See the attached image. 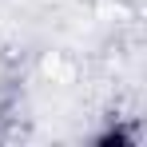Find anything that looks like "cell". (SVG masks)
Returning a JSON list of instances; mask_svg holds the SVG:
<instances>
[{
    "mask_svg": "<svg viewBox=\"0 0 147 147\" xmlns=\"http://www.w3.org/2000/svg\"><path fill=\"white\" fill-rule=\"evenodd\" d=\"M99 147H135V131H123V127H111V131H103V135H96Z\"/></svg>",
    "mask_w": 147,
    "mask_h": 147,
    "instance_id": "6da1fadb",
    "label": "cell"
}]
</instances>
